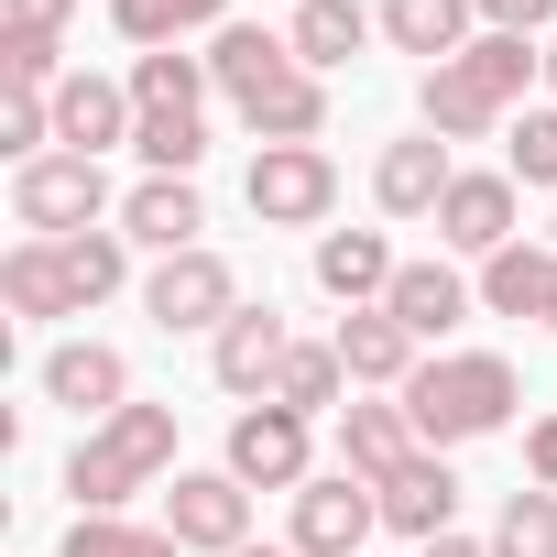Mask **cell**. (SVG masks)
Returning <instances> with one entry per match:
<instances>
[{
	"instance_id": "cell-1",
	"label": "cell",
	"mask_w": 557,
	"mask_h": 557,
	"mask_svg": "<svg viewBox=\"0 0 557 557\" xmlns=\"http://www.w3.org/2000/svg\"><path fill=\"white\" fill-rule=\"evenodd\" d=\"M394 405H405L416 448H470V437H503V426H513L524 383H513L503 350H437V361H416V383H405Z\"/></svg>"
},
{
	"instance_id": "cell-2",
	"label": "cell",
	"mask_w": 557,
	"mask_h": 557,
	"mask_svg": "<svg viewBox=\"0 0 557 557\" xmlns=\"http://www.w3.org/2000/svg\"><path fill=\"white\" fill-rule=\"evenodd\" d=\"M524 77H546V55H524V34H481L470 55H448V66L416 77V132H437V143H481V132L524 99Z\"/></svg>"
},
{
	"instance_id": "cell-3",
	"label": "cell",
	"mask_w": 557,
	"mask_h": 557,
	"mask_svg": "<svg viewBox=\"0 0 557 557\" xmlns=\"http://www.w3.org/2000/svg\"><path fill=\"white\" fill-rule=\"evenodd\" d=\"M164 470H175V405H143V394H132L110 426L77 437L66 492H77V513H121L132 492H164Z\"/></svg>"
},
{
	"instance_id": "cell-4",
	"label": "cell",
	"mask_w": 557,
	"mask_h": 557,
	"mask_svg": "<svg viewBox=\"0 0 557 557\" xmlns=\"http://www.w3.org/2000/svg\"><path fill=\"white\" fill-rule=\"evenodd\" d=\"M240 307H251V296H240V273H230V262H219V251H208V240H197V251H175V262H153V273H143V318H153V329H164V339H197V329H208V339H219V329H230V318H240Z\"/></svg>"
},
{
	"instance_id": "cell-5",
	"label": "cell",
	"mask_w": 557,
	"mask_h": 557,
	"mask_svg": "<svg viewBox=\"0 0 557 557\" xmlns=\"http://www.w3.org/2000/svg\"><path fill=\"white\" fill-rule=\"evenodd\" d=\"M240 197H251L262 230H329V208H339V164H329V143H262L251 175H240Z\"/></svg>"
},
{
	"instance_id": "cell-6",
	"label": "cell",
	"mask_w": 557,
	"mask_h": 557,
	"mask_svg": "<svg viewBox=\"0 0 557 557\" xmlns=\"http://www.w3.org/2000/svg\"><path fill=\"white\" fill-rule=\"evenodd\" d=\"M318 416H296V405H240L230 416V481L240 492H307L318 481V437H307Z\"/></svg>"
},
{
	"instance_id": "cell-7",
	"label": "cell",
	"mask_w": 557,
	"mask_h": 557,
	"mask_svg": "<svg viewBox=\"0 0 557 557\" xmlns=\"http://www.w3.org/2000/svg\"><path fill=\"white\" fill-rule=\"evenodd\" d=\"M12 219H23L34 240H77V230L110 219V175H99L88 153H45V164L12 175Z\"/></svg>"
},
{
	"instance_id": "cell-8",
	"label": "cell",
	"mask_w": 557,
	"mask_h": 557,
	"mask_svg": "<svg viewBox=\"0 0 557 557\" xmlns=\"http://www.w3.org/2000/svg\"><path fill=\"white\" fill-rule=\"evenodd\" d=\"M164 535H175L186 557H240V546H251V492H240L230 470H175V481H164Z\"/></svg>"
},
{
	"instance_id": "cell-9",
	"label": "cell",
	"mask_w": 557,
	"mask_h": 557,
	"mask_svg": "<svg viewBox=\"0 0 557 557\" xmlns=\"http://www.w3.org/2000/svg\"><path fill=\"white\" fill-rule=\"evenodd\" d=\"M372 524H383V492L372 481H350V470H318L307 492H296V557H361L372 546Z\"/></svg>"
},
{
	"instance_id": "cell-10",
	"label": "cell",
	"mask_w": 557,
	"mask_h": 557,
	"mask_svg": "<svg viewBox=\"0 0 557 557\" xmlns=\"http://www.w3.org/2000/svg\"><path fill=\"white\" fill-rule=\"evenodd\" d=\"M285 361H296V329H285V307H240V318L208 339V372H219V394H240V405H273Z\"/></svg>"
},
{
	"instance_id": "cell-11",
	"label": "cell",
	"mask_w": 557,
	"mask_h": 557,
	"mask_svg": "<svg viewBox=\"0 0 557 557\" xmlns=\"http://www.w3.org/2000/svg\"><path fill=\"white\" fill-rule=\"evenodd\" d=\"M132 132H143L132 77H88V66H77V77L55 88V153H88V164H99V153H121Z\"/></svg>"
},
{
	"instance_id": "cell-12",
	"label": "cell",
	"mask_w": 557,
	"mask_h": 557,
	"mask_svg": "<svg viewBox=\"0 0 557 557\" xmlns=\"http://www.w3.org/2000/svg\"><path fill=\"white\" fill-rule=\"evenodd\" d=\"M45 405H66V416L110 426V416L132 405V361H121L110 339H66V350H45Z\"/></svg>"
},
{
	"instance_id": "cell-13",
	"label": "cell",
	"mask_w": 557,
	"mask_h": 557,
	"mask_svg": "<svg viewBox=\"0 0 557 557\" xmlns=\"http://www.w3.org/2000/svg\"><path fill=\"white\" fill-rule=\"evenodd\" d=\"M197 230H208V197H197V175H143V186L121 197V240H143L153 262L197 251Z\"/></svg>"
},
{
	"instance_id": "cell-14",
	"label": "cell",
	"mask_w": 557,
	"mask_h": 557,
	"mask_svg": "<svg viewBox=\"0 0 557 557\" xmlns=\"http://www.w3.org/2000/svg\"><path fill=\"white\" fill-rule=\"evenodd\" d=\"M437 240L470 251V262L513 251V240H524V230H513V175H470V164H459V186L437 197Z\"/></svg>"
},
{
	"instance_id": "cell-15",
	"label": "cell",
	"mask_w": 557,
	"mask_h": 557,
	"mask_svg": "<svg viewBox=\"0 0 557 557\" xmlns=\"http://www.w3.org/2000/svg\"><path fill=\"white\" fill-rule=\"evenodd\" d=\"M372 492H383V524H394V535H416V546H426V535H459V470H448V448H416V459H405L394 481H372Z\"/></svg>"
},
{
	"instance_id": "cell-16",
	"label": "cell",
	"mask_w": 557,
	"mask_h": 557,
	"mask_svg": "<svg viewBox=\"0 0 557 557\" xmlns=\"http://www.w3.org/2000/svg\"><path fill=\"white\" fill-rule=\"evenodd\" d=\"M459 186V164H448V143L437 132H405V143H383V164H372V197H383V219H437V197Z\"/></svg>"
},
{
	"instance_id": "cell-17",
	"label": "cell",
	"mask_w": 557,
	"mask_h": 557,
	"mask_svg": "<svg viewBox=\"0 0 557 557\" xmlns=\"http://www.w3.org/2000/svg\"><path fill=\"white\" fill-rule=\"evenodd\" d=\"M416 350H426V339H416L394 307H350V318H339V361H350L361 394H405V383H416Z\"/></svg>"
},
{
	"instance_id": "cell-18",
	"label": "cell",
	"mask_w": 557,
	"mask_h": 557,
	"mask_svg": "<svg viewBox=\"0 0 557 557\" xmlns=\"http://www.w3.org/2000/svg\"><path fill=\"white\" fill-rule=\"evenodd\" d=\"M394 273H405V262H394L383 230H318V285H329L339 307H383Z\"/></svg>"
},
{
	"instance_id": "cell-19",
	"label": "cell",
	"mask_w": 557,
	"mask_h": 557,
	"mask_svg": "<svg viewBox=\"0 0 557 557\" xmlns=\"http://www.w3.org/2000/svg\"><path fill=\"white\" fill-rule=\"evenodd\" d=\"M240 132H251V143H318V132H329V77H318V66H285L273 88L240 99Z\"/></svg>"
},
{
	"instance_id": "cell-20",
	"label": "cell",
	"mask_w": 557,
	"mask_h": 557,
	"mask_svg": "<svg viewBox=\"0 0 557 557\" xmlns=\"http://www.w3.org/2000/svg\"><path fill=\"white\" fill-rule=\"evenodd\" d=\"M481 0H383V45L394 55H426V66H448V55H470L481 34Z\"/></svg>"
},
{
	"instance_id": "cell-21",
	"label": "cell",
	"mask_w": 557,
	"mask_h": 557,
	"mask_svg": "<svg viewBox=\"0 0 557 557\" xmlns=\"http://www.w3.org/2000/svg\"><path fill=\"white\" fill-rule=\"evenodd\" d=\"M383 307H394V318H405L416 339H448V329H459V318L481 307V285H470V273H459V262H405Z\"/></svg>"
},
{
	"instance_id": "cell-22",
	"label": "cell",
	"mask_w": 557,
	"mask_h": 557,
	"mask_svg": "<svg viewBox=\"0 0 557 557\" xmlns=\"http://www.w3.org/2000/svg\"><path fill=\"white\" fill-rule=\"evenodd\" d=\"M372 34H383V12H361V0H296V23H285L296 66H318V77H339Z\"/></svg>"
},
{
	"instance_id": "cell-23",
	"label": "cell",
	"mask_w": 557,
	"mask_h": 557,
	"mask_svg": "<svg viewBox=\"0 0 557 557\" xmlns=\"http://www.w3.org/2000/svg\"><path fill=\"white\" fill-rule=\"evenodd\" d=\"M416 459V426H405V405L383 394V405H339V470L350 481H394Z\"/></svg>"
},
{
	"instance_id": "cell-24",
	"label": "cell",
	"mask_w": 557,
	"mask_h": 557,
	"mask_svg": "<svg viewBox=\"0 0 557 557\" xmlns=\"http://www.w3.org/2000/svg\"><path fill=\"white\" fill-rule=\"evenodd\" d=\"M208 88H219L208 55H175V45L164 55H132V110L143 121H208Z\"/></svg>"
},
{
	"instance_id": "cell-25",
	"label": "cell",
	"mask_w": 557,
	"mask_h": 557,
	"mask_svg": "<svg viewBox=\"0 0 557 557\" xmlns=\"http://www.w3.org/2000/svg\"><path fill=\"white\" fill-rule=\"evenodd\" d=\"M285 66H296V45H285V34H262V23H230V34H208V77H219V99H230V110H240L251 88H273Z\"/></svg>"
},
{
	"instance_id": "cell-26",
	"label": "cell",
	"mask_w": 557,
	"mask_h": 557,
	"mask_svg": "<svg viewBox=\"0 0 557 557\" xmlns=\"http://www.w3.org/2000/svg\"><path fill=\"white\" fill-rule=\"evenodd\" d=\"M0 296H12V318H77V285H66L55 240H12L0 251Z\"/></svg>"
},
{
	"instance_id": "cell-27",
	"label": "cell",
	"mask_w": 557,
	"mask_h": 557,
	"mask_svg": "<svg viewBox=\"0 0 557 557\" xmlns=\"http://www.w3.org/2000/svg\"><path fill=\"white\" fill-rule=\"evenodd\" d=\"M110 23H121V45L164 55L186 34H230V0H110Z\"/></svg>"
},
{
	"instance_id": "cell-28",
	"label": "cell",
	"mask_w": 557,
	"mask_h": 557,
	"mask_svg": "<svg viewBox=\"0 0 557 557\" xmlns=\"http://www.w3.org/2000/svg\"><path fill=\"white\" fill-rule=\"evenodd\" d=\"M546 296H557V251L513 240V251L481 262V307H492V318H546Z\"/></svg>"
},
{
	"instance_id": "cell-29",
	"label": "cell",
	"mask_w": 557,
	"mask_h": 557,
	"mask_svg": "<svg viewBox=\"0 0 557 557\" xmlns=\"http://www.w3.org/2000/svg\"><path fill=\"white\" fill-rule=\"evenodd\" d=\"M339 394H350L339 339H296V361H285V383H273V405H296V416H339Z\"/></svg>"
},
{
	"instance_id": "cell-30",
	"label": "cell",
	"mask_w": 557,
	"mask_h": 557,
	"mask_svg": "<svg viewBox=\"0 0 557 557\" xmlns=\"http://www.w3.org/2000/svg\"><path fill=\"white\" fill-rule=\"evenodd\" d=\"M66 251V285H77V318L99 307V296H121L132 285V240L121 230H77V240H55Z\"/></svg>"
},
{
	"instance_id": "cell-31",
	"label": "cell",
	"mask_w": 557,
	"mask_h": 557,
	"mask_svg": "<svg viewBox=\"0 0 557 557\" xmlns=\"http://www.w3.org/2000/svg\"><path fill=\"white\" fill-rule=\"evenodd\" d=\"M66 557H186L164 524H121V513H77L66 524Z\"/></svg>"
},
{
	"instance_id": "cell-32",
	"label": "cell",
	"mask_w": 557,
	"mask_h": 557,
	"mask_svg": "<svg viewBox=\"0 0 557 557\" xmlns=\"http://www.w3.org/2000/svg\"><path fill=\"white\" fill-rule=\"evenodd\" d=\"M492 557H557V492H513L503 503V524H492Z\"/></svg>"
},
{
	"instance_id": "cell-33",
	"label": "cell",
	"mask_w": 557,
	"mask_h": 557,
	"mask_svg": "<svg viewBox=\"0 0 557 557\" xmlns=\"http://www.w3.org/2000/svg\"><path fill=\"white\" fill-rule=\"evenodd\" d=\"M0 77H12V88H66V34H23V23H0Z\"/></svg>"
},
{
	"instance_id": "cell-34",
	"label": "cell",
	"mask_w": 557,
	"mask_h": 557,
	"mask_svg": "<svg viewBox=\"0 0 557 557\" xmlns=\"http://www.w3.org/2000/svg\"><path fill=\"white\" fill-rule=\"evenodd\" d=\"M503 175H513V186H557V99L513 121V143H503Z\"/></svg>"
},
{
	"instance_id": "cell-35",
	"label": "cell",
	"mask_w": 557,
	"mask_h": 557,
	"mask_svg": "<svg viewBox=\"0 0 557 557\" xmlns=\"http://www.w3.org/2000/svg\"><path fill=\"white\" fill-rule=\"evenodd\" d=\"M132 153H143L153 175H197V164H208V121H143Z\"/></svg>"
},
{
	"instance_id": "cell-36",
	"label": "cell",
	"mask_w": 557,
	"mask_h": 557,
	"mask_svg": "<svg viewBox=\"0 0 557 557\" xmlns=\"http://www.w3.org/2000/svg\"><path fill=\"white\" fill-rule=\"evenodd\" d=\"M481 23H492V34H546L557 0H481Z\"/></svg>"
},
{
	"instance_id": "cell-37",
	"label": "cell",
	"mask_w": 557,
	"mask_h": 557,
	"mask_svg": "<svg viewBox=\"0 0 557 557\" xmlns=\"http://www.w3.org/2000/svg\"><path fill=\"white\" fill-rule=\"evenodd\" d=\"M524 481H535V492H557V416H535V426H524Z\"/></svg>"
},
{
	"instance_id": "cell-38",
	"label": "cell",
	"mask_w": 557,
	"mask_h": 557,
	"mask_svg": "<svg viewBox=\"0 0 557 557\" xmlns=\"http://www.w3.org/2000/svg\"><path fill=\"white\" fill-rule=\"evenodd\" d=\"M12 23H23V34H66V23H77V0H12Z\"/></svg>"
},
{
	"instance_id": "cell-39",
	"label": "cell",
	"mask_w": 557,
	"mask_h": 557,
	"mask_svg": "<svg viewBox=\"0 0 557 557\" xmlns=\"http://www.w3.org/2000/svg\"><path fill=\"white\" fill-rule=\"evenodd\" d=\"M416 557H492V546H470V535H426Z\"/></svg>"
},
{
	"instance_id": "cell-40",
	"label": "cell",
	"mask_w": 557,
	"mask_h": 557,
	"mask_svg": "<svg viewBox=\"0 0 557 557\" xmlns=\"http://www.w3.org/2000/svg\"><path fill=\"white\" fill-rule=\"evenodd\" d=\"M546 99H557V34H546Z\"/></svg>"
},
{
	"instance_id": "cell-41",
	"label": "cell",
	"mask_w": 557,
	"mask_h": 557,
	"mask_svg": "<svg viewBox=\"0 0 557 557\" xmlns=\"http://www.w3.org/2000/svg\"><path fill=\"white\" fill-rule=\"evenodd\" d=\"M240 557H296V546H240Z\"/></svg>"
},
{
	"instance_id": "cell-42",
	"label": "cell",
	"mask_w": 557,
	"mask_h": 557,
	"mask_svg": "<svg viewBox=\"0 0 557 557\" xmlns=\"http://www.w3.org/2000/svg\"><path fill=\"white\" fill-rule=\"evenodd\" d=\"M535 329H557V296H546V318H535Z\"/></svg>"
}]
</instances>
